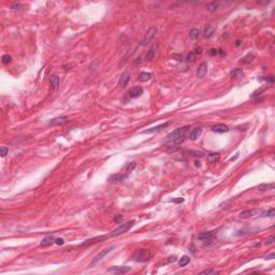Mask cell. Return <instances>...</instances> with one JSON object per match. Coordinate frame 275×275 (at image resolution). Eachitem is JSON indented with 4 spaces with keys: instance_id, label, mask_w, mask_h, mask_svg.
I'll use <instances>...</instances> for the list:
<instances>
[{
    "instance_id": "cell-32",
    "label": "cell",
    "mask_w": 275,
    "mask_h": 275,
    "mask_svg": "<svg viewBox=\"0 0 275 275\" xmlns=\"http://www.w3.org/2000/svg\"><path fill=\"white\" fill-rule=\"evenodd\" d=\"M1 60H2V63H4V65H9V63L12 61V57H11L9 54H6V55L2 56Z\"/></svg>"
},
{
    "instance_id": "cell-27",
    "label": "cell",
    "mask_w": 275,
    "mask_h": 275,
    "mask_svg": "<svg viewBox=\"0 0 275 275\" xmlns=\"http://www.w3.org/2000/svg\"><path fill=\"white\" fill-rule=\"evenodd\" d=\"M254 58H255V55H254L252 53H248L245 57H243L242 59H241V63H252V60H254Z\"/></svg>"
},
{
    "instance_id": "cell-36",
    "label": "cell",
    "mask_w": 275,
    "mask_h": 275,
    "mask_svg": "<svg viewBox=\"0 0 275 275\" xmlns=\"http://www.w3.org/2000/svg\"><path fill=\"white\" fill-rule=\"evenodd\" d=\"M0 152H1V157H6V155L8 154L9 149L6 147V146H1L0 147Z\"/></svg>"
},
{
    "instance_id": "cell-9",
    "label": "cell",
    "mask_w": 275,
    "mask_h": 275,
    "mask_svg": "<svg viewBox=\"0 0 275 275\" xmlns=\"http://www.w3.org/2000/svg\"><path fill=\"white\" fill-rule=\"evenodd\" d=\"M170 125V122H167V123H163V124H160V125H158V126L156 127H152V128H149V129H146L144 130L142 133H144V134H149V133H154V132H157V131H159V130L161 129H165V128H167V127Z\"/></svg>"
},
{
    "instance_id": "cell-44",
    "label": "cell",
    "mask_w": 275,
    "mask_h": 275,
    "mask_svg": "<svg viewBox=\"0 0 275 275\" xmlns=\"http://www.w3.org/2000/svg\"><path fill=\"white\" fill-rule=\"evenodd\" d=\"M176 261V257L175 256H172V257H170L169 260H168V262H174Z\"/></svg>"
},
{
    "instance_id": "cell-38",
    "label": "cell",
    "mask_w": 275,
    "mask_h": 275,
    "mask_svg": "<svg viewBox=\"0 0 275 275\" xmlns=\"http://www.w3.org/2000/svg\"><path fill=\"white\" fill-rule=\"evenodd\" d=\"M172 58H173V59H175L176 61H183V56H182V55L173 54V55H172Z\"/></svg>"
},
{
    "instance_id": "cell-37",
    "label": "cell",
    "mask_w": 275,
    "mask_h": 275,
    "mask_svg": "<svg viewBox=\"0 0 275 275\" xmlns=\"http://www.w3.org/2000/svg\"><path fill=\"white\" fill-rule=\"evenodd\" d=\"M275 241V238L274 236H270L269 239H267V241H265V245H271V244H273Z\"/></svg>"
},
{
    "instance_id": "cell-16",
    "label": "cell",
    "mask_w": 275,
    "mask_h": 275,
    "mask_svg": "<svg viewBox=\"0 0 275 275\" xmlns=\"http://www.w3.org/2000/svg\"><path fill=\"white\" fill-rule=\"evenodd\" d=\"M201 133H202V128H200V127L193 128L190 131V133H189V139L191 140V141H195V140H197L201 136Z\"/></svg>"
},
{
    "instance_id": "cell-26",
    "label": "cell",
    "mask_w": 275,
    "mask_h": 275,
    "mask_svg": "<svg viewBox=\"0 0 275 275\" xmlns=\"http://www.w3.org/2000/svg\"><path fill=\"white\" fill-rule=\"evenodd\" d=\"M258 189L261 190V191L272 190V189H274V184H273V183H271V184H261V185L258 186Z\"/></svg>"
},
{
    "instance_id": "cell-1",
    "label": "cell",
    "mask_w": 275,
    "mask_h": 275,
    "mask_svg": "<svg viewBox=\"0 0 275 275\" xmlns=\"http://www.w3.org/2000/svg\"><path fill=\"white\" fill-rule=\"evenodd\" d=\"M188 129L189 126H184L181 127V128H177L172 132H170L166 136V143H168L169 145H177L179 143H182L184 141L185 134L187 133Z\"/></svg>"
},
{
    "instance_id": "cell-48",
    "label": "cell",
    "mask_w": 275,
    "mask_h": 275,
    "mask_svg": "<svg viewBox=\"0 0 275 275\" xmlns=\"http://www.w3.org/2000/svg\"><path fill=\"white\" fill-rule=\"evenodd\" d=\"M235 45H236V46H240V45H241V41H240V40H238V41H236V43H235Z\"/></svg>"
},
{
    "instance_id": "cell-13",
    "label": "cell",
    "mask_w": 275,
    "mask_h": 275,
    "mask_svg": "<svg viewBox=\"0 0 275 275\" xmlns=\"http://www.w3.org/2000/svg\"><path fill=\"white\" fill-rule=\"evenodd\" d=\"M129 80H130V73L128 72V71H125V72L120 75V81H118V85L122 87H125L127 84H128Z\"/></svg>"
},
{
    "instance_id": "cell-15",
    "label": "cell",
    "mask_w": 275,
    "mask_h": 275,
    "mask_svg": "<svg viewBox=\"0 0 275 275\" xmlns=\"http://www.w3.org/2000/svg\"><path fill=\"white\" fill-rule=\"evenodd\" d=\"M212 131L216 133H226L229 131V127L224 125V124H218V125H215L214 127H212Z\"/></svg>"
},
{
    "instance_id": "cell-6",
    "label": "cell",
    "mask_w": 275,
    "mask_h": 275,
    "mask_svg": "<svg viewBox=\"0 0 275 275\" xmlns=\"http://www.w3.org/2000/svg\"><path fill=\"white\" fill-rule=\"evenodd\" d=\"M114 248H115V246H112V247H109V248H105V249H103V250H101V252H100L99 254L96 256V258H95L93 261L90 262V264H89L90 268H93L94 265L98 264V263H99V262L101 261V260H102V259L104 258V257H105V256L108 255L109 252H112Z\"/></svg>"
},
{
    "instance_id": "cell-30",
    "label": "cell",
    "mask_w": 275,
    "mask_h": 275,
    "mask_svg": "<svg viewBox=\"0 0 275 275\" xmlns=\"http://www.w3.org/2000/svg\"><path fill=\"white\" fill-rule=\"evenodd\" d=\"M260 214H261L262 217H274L275 210L272 207V209L268 210V211H265V212H263V213H260Z\"/></svg>"
},
{
    "instance_id": "cell-47",
    "label": "cell",
    "mask_w": 275,
    "mask_h": 275,
    "mask_svg": "<svg viewBox=\"0 0 275 275\" xmlns=\"http://www.w3.org/2000/svg\"><path fill=\"white\" fill-rule=\"evenodd\" d=\"M195 163H196V167H201V165H200V161H198V160H196Z\"/></svg>"
},
{
    "instance_id": "cell-7",
    "label": "cell",
    "mask_w": 275,
    "mask_h": 275,
    "mask_svg": "<svg viewBox=\"0 0 275 275\" xmlns=\"http://www.w3.org/2000/svg\"><path fill=\"white\" fill-rule=\"evenodd\" d=\"M261 213V210L259 209H252V210H246V211H243L241 214H240V218L241 219H248L252 218L254 216L259 215Z\"/></svg>"
},
{
    "instance_id": "cell-41",
    "label": "cell",
    "mask_w": 275,
    "mask_h": 275,
    "mask_svg": "<svg viewBox=\"0 0 275 275\" xmlns=\"http://www.w3.org/2000/svg\"><path fill=\"white\" fill-rule=\"evenodd\" d=\"M217 54H218V50H216V49H212V50H210V52H209L210 56H215Z\"/></svg>"
},
{
    "instance_id": "cell-20",
    "label": "cell",
    "mask_w": 275,
    "mask_h": 275,
    "mask_svg": "<svg viewBox=\"0 0 275 275\" xmlns=\"http://www.w3.org/2000/svg\"><path fill=\"white\" fill-rule=\"evenodd\" d=\"M219 4H220L219 1H212V2H210V4H206L205 8L209 12H215V11H217V9H218Z\"/></svg>"
},
{
    "instance_id": "cell-19",
    "label": "cell",
    "mask_w": 275,
    "mask_h": 275,
    "mask_svg": "<svg viewBox=\"0 0 275 275\" xmlns=\"http://www.w3.org/2000/svg\"><path fill=\"white\" fill-rule=\"evenodd\" d=\"M219 158H220V156H219L218 153H209L207 156H206V159H207V161H209L210 163L218 161Z\"/></svg>"
},
{
    "instance_id": "cell-24",
    "label": "cell",
    "mask_w": 275,
    "mask_h": 275,
    "mask_svg": "<svg viewBox=\"0 0 275 275\" xmlns=\"http://www.w3.org/2000/svg\"><path fill=\"white\" fill-rule=\"evenodd\" d=\"M243 70L240 69V68H238V69H234L233 71H231L230 72V76L231 77H233V79H239V77H242L243 76Z\"/></svg>"
},
{
    "instance_id": "cell-31",
    "label": "cell",
    "mask_w": 275,
    "mask_h": 275,
    "mask_svg": "<svg viewBox=\"0 0 275 275\" xmlns=\"http://www.w3.org/2000/svg\"><path fill=\"white\" fill-rule=\"evenodd\" d=\"M154 57H155V51H154V49H151V50L146 53L145 59L147 60V61H151V60L154 59Z\"/></svg>"
},
{
    "instance_id": "cell-18",
    "label": "cell",
    "mask_w": 275,
    "mask_h": 275,
    "mask_svg": "<svg viewBox=\"0 0 275 275\" xmlns=\"http://www.w3.org/2000/svg\"><path fill=\"white\" fill-rule=\"evenodd\" d=\"M106 238H108V236H103V235H101V236H97V238H95V239H90V240H88V241H86V242H84L83 244H82V246H88V245L94 244V243L101 242V241H103V240H105Z\"/></svg>"
},
{
    "instance_id": "cell-42",
    "label": "cell",
    "mask_w": 275,
    "mask_h": 275,
    "mask_svg": "<svg viewBox=\"0 0 275 275\" xmlns=\"http://www.w3.org/2000/svg\"><path fill=\"white\" fill-rule=\"evenodd\" d=\"M63 243H65V241H63V239H61V238L55 239V244H57V245H63Z\"/></svg>"
},
{
    "instance_id": "cell-5",
    "label": "cell",
    "mask_w": 275,
    "mask_h": 275,
    "mask_svg": "<svg viewBox=\"0 0 275 275\" xmlns=\"http://www.w3.org/2000/svg\"><path fill=\"white\" fill-rule=\"evenodd\" d=\"M198 239H199L201 242L205 243V244H210V243H212L213 241L216 239V232L215 231L203 232V233L199 234Z\"/></svg>"
},
{
    "instance_id": "cell-2",
    "label": "cell",
    "mask_w": 275,
    "mask_h": 275,
    "mask_svg": "<svg viewBox=\"0 0 275 275\" xmlns=\"http://www.w3.org/2000/svg\"><path fill=\"white\" fill-rule=\"evenodd\" d=\"M134 220H130V222H125V224H122L120 226H118L116 229H114L111 233H110V236H112V238H114V236H118V235L120 234H124V233H126L128 230H130V229L132 228L133 225H134Z\"/></svg>"
},
{
    "instance_id": "cell-29",
    "label": "cell",
    "mask_w": 275,
    "mask_h": 275,
    "mask_svg": "<svg viewBox=\"0 0 275 275\" xmlns=\"http://www.w3.org/2000/svg\"><path fill=\"white\" fill-rule=\"evenodd\" d=\"M190 262V257L189 256H187V255H185V256H183L182 258L179 259V267H185V265H187Z\"/></svg>"
},
{
    "instance_id": "cell-43",
    "label": "cell",
    "mask_w": 275,
    "mask_h": 275,
    "mask_svg": "<svg viewBox=\"0 0 275 275\" xmlns=\"http://www.w3.org/2000/svg\"><path fill=\"white\" fill-rule=\"evenodd\" d=\"M173 202L174 203H182V202H184V199H183V198H177V199L173 200Z\"/></svg>"
},
{
    "instance_id": "cell-4",
    "label": "cell",
    "mask_w": 275,
    "mask_h": 275,
    "mask_svg": "<svg viewBox=\"0 0 275 275\" xmlns=\"http://www.w3.org/2000/svg\"><path fill=\"white\" fill-rule=\"evenodd\" d=\"M149 258H151V252H149V249L145 248L140 249L134 256V260L138 262H145L149 260Z\"/></svg>"
},
{
    "instance_id": "cell-40",
    "label": "cell",
    "mask_w": 275,
    "mask_h": 275,
    "mask_svg": "<svg viewBox=\"0 0 275 275\" xmlns=\"http://www.w3.org/2000/svg\"><path fill=\"white\" fill-rule=\"evenodd\" d=\"M114 222H117V224H120V222H123V216L120 215H116L115 217H114Z\"/></svg>"
},
{
    "instance_id": "cell-3",
    "label": "cell",
    "mask_w": 275,
    "mask_h": 275,
    "mask_svg": "<svg viewBox=\"0 0 275 275\" xmlns=\"http://www.w3.org/2000/svg\"><path fill=\"white\" fill-rule=\"evenodd\" d=\"M156 32H157V28H156L155 26L149 27L148 29H147V31L145 32V34H144V37L142 38V40H141V45H143V46L148 45V44L152 42L153 39H154Z\"/></svg>"
},
{
    "instance_id": "cell-11",
    "label": "cell",
    "mask_w": 275,
    "mask_h": 275,
    "mask_svg": "<svg viewBox=\"0 0 275 275\" xmlns=\"http://www.w3.org/2000/svg\"><path fill=\"white\" fill-rule=\"evenodd\" d=\"M68 122V117L67 116H59V117H56V118H53L49 122V126H58V125H63V124L67 123Z\"/></svg>"
},
{
    "instance_id": "cell-17",
    "label": "cell",
    "mask_w": 275,
    "mask_h": 275,
    "mask_svg": "<svg viewBox=\"0 0 275 275\" xmlns=\"http://www.w3.org/2000/svg\"><path fill=\"white\" fill-rule=\"evenodd\" d=\"M53 243H55V238H54L53 235H50V236H46V238H44L42 241H41L40 245L42 246V247H46V246H50L52 245Z\"/></svg>"
},
{
    "instance_id": "cell-45",
    "label": "cell",
    "mask_w": 275,
    "mask_h": 275,
    "mask_svg": "<svg viewBox=\"0 0 275 275\" xmlns=\"http://www.w3.org/2000/svg\"><path fill=\"white\" fill-rule=\"evenodd\" d=\"M20 4H16V6H13L12 7V10H20Z\"/></svg>"
},
{
    "instance_id": "cell-14",
    "label": "cell",
    "mask_w": 275,
    "mask_h": 275,
    "mask_svg": "<svg viewBox=\"0 0 275 275\" xmlns=\"http://www.w3.org/2000/svg\"><path fill=\"white\" fill-rule=\"evenodd\" d=\"M207 73V63H202L198 67V70H197V76L198 77H203L204 75H206Z\"/></svg>"
},
{
    "instance_id": "cell-10",
    "label": "cell",
    "mask_w": 275,
    "mask_h": 275,
    "mask_svg": "<svg viewBox=\"0 0 275 275\" xmlns=\"http://www.w3.org/2000/svg\"><path fill=\"white\" fill-rule=\"evenodd\" d=\"M125 179H127L126 176L124 175V173H116V174H113V175L109 176V182L114 183V184H118V183H122L125 181Z\"/></svg>"
},
{
    "instance_id": "cell-39",
    "label": "cell",
    "mask_w": 275,
    "mask_h": 275,
    "mask_svg": "<svg viewBox=\"0 0 275 275\" xmlns=\"http://www.w3.org/2000/svg\"><path fill=\"white\" fill-rule=\"evenodd\" d=\"M192 52H193V53H195L197 56H200V55L202 54V49H201V47H196V49L192 51Z\"/></svg>"
},
{
    "instance_id": "cell-23",
    "label": "cell",
    "mask_w": 275,
    "mask_h": 275,
    "mask_svg": "<svg viewBox=\"0 0 275 275\" xmlns=\"http://www.w3.org/2000/svg\"><path fill=\"white\" fill-rule=\"evenodd\" d=\"M134 168H136V163H134V162L128 163V165L126 166V168H125V170H124V175L126 176V177H128V175H129L130 173L132 172Z\"/></svg>"
},
{
    "instance_id": "cell-12",
    "label": "cell",
    "mask_w": 275,
    "mask_h": 275,
    "mask_svg": "<svg viewBox=\"0 0 275 275\" xmlns=\"http://www.w3.org/2000/svg\"><path fill=\"white\" fill-rule=\"evenodd\" d=\"M142 94H143L142 87L136 86V87H132L131 89H129V91H128V96H129V98H138V97H140Z\"/></svg>"
},
{
    "instance_id": "cell-28",
    "label": "cell",
    "mask_w": 275,
    "mask_h": 275,
    "mask_svg": "<svg viewBox=\"0 0 275 275\" xmlns=\"http://www.w3.org/2000/svg\"><path fill=\"white\" fill-rule=\"evenodd\" d=\"M189 37H190V39H192V40H197V39H199L200 38V30L198 29H191L190 30V32H189Z\"/></svg>"
},
{
    "instance_id": "cell-22",
    "label": "cell",
    "mask_w": 275,
    "mask_h": 275,
    "mask_svg": "<svg viewBox=\"0 0 275 275\" xmlns=\"http://www.w3.org/2000/svg\"><path fill=\"white\" fill-rule=\"evenodd\" d=\"M151 79H152V74L149 72H141L138 76V80L140 82H146V81L151 80Z\"/></svg>"
},
{
    "instance_id": "cell-34",
    "label": "cell",
    "mask_w": 275,
    "mask_h": 275,
    "mask_svg": "<svg viewBox=\"0 0 275 275\" xmlns=\"http://www.w3.org/2000/svg\"><path fill=\"white\" fill-rule=\"evenodd\" d=\"M201 275H215V274H218V272L215 271V270H204V271H202L201 273H200Z\"/></svg>"
},
{
    "instance_id": "cell-21",
    "label": "cell",
    "mask_w": 275,
    "mask_h": 275,
    "mask_svg": "<svg viewBox=\"0 0 275 275\" xmlns=\"http://www.w3.org/2000/svg\"><path fill=\"white\" fill-rule=\"evenodd\" d=\"M51 86H52V89L56 90L59 86V77L57 75H52L51 76V80H50Z\"/></svg>"
},
{
    "instance_id": "cell-8",
    "label": "cell",
    "mask_w": 275,
    "mask_h": 275,
    "mask_svg": "<svg viewBox=\"0 0 275 275\" xmlns=\"http://www.w3.org/2000/svg\"><path fill=\"white\" fill-rule=\"evenodd\" d=\"M131 269H130V267H126V265H123V267H112V268H110L109 270H108V272H110V273H114V274H124V273H127V272H129Z\"/></svg>"
},
{
    "instance_id": "cell-33",
    "label": "cell",
    "mask_w": 275,
    "mask_h": 275,
    "mask_svg": "<svg viewBox=\"0 0 275 275\" xmlns=\"http://www.w3.org/2000/svg\"><path fill=\"white\" fill-rule=\"evenodd\" d=\"M196 58H197V55H196L193 52H190V53L187 55V58H186V60L188 61V63H193L196 60Z\"/></svg>"
},
{
    "instance_id": "cell-46",
    "label": "cell",
    "mask_w": 275,
    "mask_h": 275,
    "mask_svg": "<svg viewBox=\"0 0 275 275\" xmlns=\"http://www.w3.org/2000/svg\"><path fill=\"white\" fill-rule=\"evenodd\" d=\"M140 60H141V57H139V58L136 59V61H134V63H133V65H134V66H136V65H139V63H141Z\"/></svg>"
},
{
    "instance_id": "cell-25",
    "label": "cell",
    "mask_w": 275,
    "mask_h": 275,
    "mask_svg": "<svg viewBox=\"0 0 275 275\" xmlns=\"http://www.w3.org/2000/svg\"><path fill=\"white\" fill-rule=\"evenodd\" d=\"M214 31H215L214 27H213V26H207L205 29H204V33H203V36H204V38H205V39H210V38L213 36Z\"/></svg>"
},
{
    "instance_id": "cell-35",
    "label": "cell",
    "mask_w": 275,
    "mask_h": 275,
    "mask_svg": "<svg viewBox=\"0 0 275 275\" xmlns=\"http://www.w3.org/2000/svg\"><path fill=\"white\" fill-rule=\"evenodd\" d=\"M259 80L260 81H265V82H270V83H273L274 82V77L273 76H261V77H259Z\"/></svg>"
}]
</instances>
